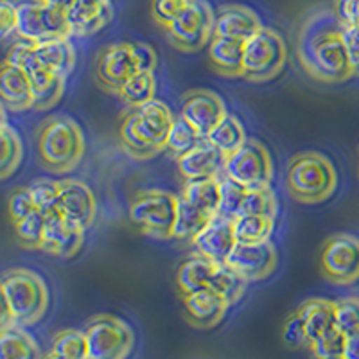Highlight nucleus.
I'll list each match as a JSON object with an SVG mask.
<instances>
[{"mask_svg":"<svg viewBox=\"0 0 359 359\" xmlns=\"http://www.w3.org/2000/svg\"><path fill=\"white\" fill-rule=\"evenodd\" d=\"M294 50L304 72L316 81L334 85L352 78L343 43V25L334 9H316L304 18Z\"/></svg>","mask_w":359,"mask_h":359,"instance_id":"obj_1","label":"nucleus"},{"mask_svg":"<svg viewBox=\"0 0 359 359\" xmlns=\"http://www.w3.org/2000/svg\"><path fill=\"white\" fill-rule=\"evenodd\" d=\"M175 121L171 108L160 99L130 108L118 123V142L133 160H151L168 146V135Z\"/></svg>","mask_w":359,"mask_h":359,"instance_id":"obj_2","label":"nucleus"},{"mask_svg":"<svg viewBox=\"0 0 359 359\" xmlns=\"http://www.w3.org/2000/svg\"><path fill=\"white\" fill-rule=\"evenodd\" d=\"M86 142L79 126L69 115H50L36 130V155L41 168L54 175L74 171L85 156Z\"/></svg>","mask_w":359,"mask_h":359,"instance_id":"obj_3","label":"nucleus"},{"mask_svg":"<svg viewBox=\"0 0 359 359\" xmlns=\"http://www.w3.org/2000/svg\"><path fill=\"white\" fill-rule=\"evenodd\" d=\"M286 189L298 203H323L338 189V172L334 163L322 153H297L287 162Z\"/></svg>","mask_w":359,"mask_h":359,"instance_id":"obj_4","label":"nucleus"},{"mask_svg":"<svg viewBox=\"0 0 359 359\" xmlns=\"http://www.w3.org/2000/svg\"><path fill=\"white\" fill-rule=\"evenodd\" d=\"M0 290L8 300L13 320L17 325H34L49 309V287L33 269H8L0 277Z\"/></svg>","mask_w":359,"mask_h":359,"instance_id":"obj_5","label":"nucleus"},{"mask_svg":"<svg viewBox=\"0 0 359 359\" xmlns=\"http://www.w3.org/2000/svg\"><path fill=\"white\" fill-rule=\"evenodd\" d=\"M178 212V196L162 189H146L133 196L130 221L142 236L156 241L172 239Z\"/></svg>","mask_w":359,"mask_h":359,"instance_id":"obj_6","label":"nucleus"},{"mask_svg":"<svg viewBox=\"0 0 359 359\" xmlns=\"http://www.w3.org/2000/svg\"><path fill=\"white\" fill-rule=\"evenodd\" d=\"M287 45L280 33L262 25L245 41L243 78L250 83H268L284 70L287 62Z\"/></svg>","mask_w":359,"mask_h":359,"instance_id":"obj_7","label":"nucleus"},{"mask_svg":"<svg viewBox=\"0 0 359 359\" xmlns=\"http://www.w3.org/2000/svg\"><path fill=\"white\" fill-rule=\"evenodd\" d=\"M6 62L20 67L27 74L31 90H33V110L43 111L50 110L62 101L65 94V79L57 74L50 72L38 62L34 53V43L25 40H18L9 47L4 57Z\"/></svg>","mask_w":359,"mask_h":359,"instance_id":"obj_8","label":"nucleus"},{"mask_svg":"<svg viewBox=\"0 0 359 359\" xmlns=\"http://www.w3.org/2000/svg\"><path fill=\"white\" fill-rule=\"evenodd\" d=\"M216 13L207 0H189L178 17L163 29L169 43L185 54L200 53L214 36Z\"/></svg>","mask_w":359,"mask_h":359,"instance_id":"obj_9","label":"nucleus"},{"mask_svg":"<svg viewBox=\"0 0 359 359\" xmlns=\"http://www.w3.org/2000/svg\"><path fill=\"white\" fill-rule=\"evenodd\" d=\"M223 175L245 189L271 187L275 168L271 153L255 139H246L233 153L226 155Z\"/></svg>","mask_w":359,"mask_h":359,"instance_id":"obj_10","label":"nucleus"},{"mask_svg":"<svg viewBox=\"0 0 359 359\" xmlns=\"http://www.w3.org/2000/svg\"><path fill=\"white\" fill-rule=\"evenodd\" d=\"M88 359H128L135 345L133 329L114 314H95L85 329Z\"/></svg>","mask_w":359,"mask_h":359,"instance_id":"obj_11","label":"nucleus"},{"mask_svg":"<svg viewBox=\"0 0 359 359\" xmlns=\"http://www.w3.org/2000/svg\"><path fill=\"white\" fill-rule=\"evenodd\" d=\"M17 11L18 40L40 43L53 38L70 36L67 13L53 8L45 0H22L17 4Z\"/></svg>","mask_w":359,"mask_h":359,"instance_id":"obj_12","label":"nucleus"},{"mask_svg":"<svg viewBox=\"0 0 359 359\" xmlns=\"http://www.w3.org/2000/svg\"><path fill=\"white\" fill-rule=\"evenodd\" d=\"M322 275L336 286H351L359 280V237L347 232L331 236L320 252Z\"/></svg>","mask_w":359,"mask_h":359,"instance_id":"obj_13","label":"nucleus"},{"mask_svg":"<svg viewBox=\"0 0 359 359\" xmlns=\"http://www.w3.org/2000/svg\"><path fill=\"white\" fill-rule=\"evenodd\" d=\"M139 72L135 62L133 45L128 41L108 43L97 50L92 65V76L102 92L118 95L124 83Z\"/></svg>","mask_w":359,"mask_h":359,"instance_id":"obj_14","label":"nucleus"},{"mask_svg":"<svg viewBox=\"0 0 359 359\" xmlns=\"http://www.w3.org/2000/svg\"><path fill=\"white\" fill-rule=\"evenodd\" d=\"M226 264L233 268L248 284L262 282L273 273L278 264V253L273 243H237Z\"/></svg>","mask_w":359,"mask_h":359,"instance_id":"obj_15","label":"nucleus"},{"mask_svg":"<svg viewBox=\"0 0 359 359\" xmlns=\"http://www.w3.org/2000/svg\"><path fill=\"white\" fill-rule=\"evenodd\" d=\"M226 104L223 97L212 90L192 88L185 92L182 99V117L191 124L198 133L207 139L208 133L224 118Z\"/></svg>","mask_w":359,"mask_h":359,"instance_id":"obj_16","label":"nucleus"},{"mask_svg":"<svg viewBox=\"0 0 359 359\" xmlns=\"http://www.w3.org/2000/svg\"><path fill=\"white\" fill-rule=\"evenodd\" d=\"M57 214L79 229H90L97 216V200H95L94 191L81 180H60Z\"/></svg>","mask_w":359,"mask_h":359,"instance_id":"obj_17","label":"nucleus"},{"mask_svg":"<svg viewBox=\"0 0 359 359\" xmlns=\"http://www.w3.org/2000/svg\"><path fill=\"white\" fill-rule=\"evenodd\" d=\"M191 245L194 248V253L210 259L216 264L226 262V259L230 257V253L233 252L237 245L236 232H233V219L217 214L194 237V241Z\"/></svg>","mask_w":359,"mask_h":359,"instance_id":"obj_18","label":"nucleus"},{"mask_svg":"<svg viewBox=\"0 0 359 359\" xmlns=\"http://www.w3.org/2000/svg\"><path fill=\"white\" fill-rule=\"evenodd\" d=\"M226 155L221 153L210 140L203 139L191 151L176 156V168L185 182L192 180L216 178L223 175Z\"/></svg>","mask_w":359,"mask_h":359,"instance_id":"obj_19","label":"nucleus"},{"mask_svg":"<svg viewBox=\"0 0 359 359\" xmlns=\"http://www.w3.org/2000/svg\"><path fill=\"white\" fill-rule=\"evenodd\" d=\"M86 230L70 224L57 212L45 216V232L41 252L49 253L53 257L70 259L81 250L85 243Z\"/></svg>","mask_w":359,"mask_h":359,"instance_id":"obj_20","label":"nucleus"},{"mask_svg":"<svg viewBox=\"0 0 359 359\" xmlns=\"http://www.w3.org/2000/svg\"><path fill=\"white\" fill-rule=\"evenodd\" d=\"M182 300H184L185 320L194 329H201V331L219 325L230 307V304L210 287L185 294Z\"/></svg>","mask_w":359,"mask_h":359,"instance_id":"obj_21","label":"nucleus"},{"mask_svg":"<svg viewBox=\"0 0 359 359\" xmlns=\"http://www.w3.org/2000/svg\"><path fill=\"white\" fill-rule=\"evenodd\" d=\"M262 27L261 17L252 8L243 4L221 6L214 20V36L230 38L245 43Z\"/></svg>","mask_w":359,"mask_h":359,"instance_id":"obj_22","label":"nucleus"},{"mask_svg":"<svg viewBox=\"0 0 359 359\" xmlns=\"http://www.w3.org/2000/svg\"><path fill=\"white\" fill-rule=\"evenodd\" d=\"M0 101L13 111L33 110V90L27 74L6 60L0 63Z\"/></svg>","mask_w":359,"mask_h":359,"instance_id":"obj_23","label":"nucleus"},{"mask_svg":"<svg viewBox=\"0 0 359 359\" xmlns=\"http://www.w3.org/2000/svg\"><path fill=\"white\" fill-rule=\"evenodd\" d=\"M67 20H69L70 36H92L114 20V4L111 0L101 6L74 4L72 9L67 13Z\"/></svg>","mask_w":359,"mask_h":359,"instance_id":"obj_24","label":"nucleus"},{"mask_svg":"<svg viewBox=\"0 0 359 359\" xmlns=\"http://www.w3.org/2000/svg\"><path fill=\"white\" fill-rule=\"evenodd\" d=\"M243 41L212 36L208 43V62L214 72L223 78H243Z\"/></svg>","mask_w":359,"mask_h":359,"instance_id":"obj_25","label":"nucleus"},{"mask_svg":"<svg viewBox=\"0 0 359 359\" xmlns=\"http://www.w3.org/2000/svg\"><path fill=\"white\" fill-rule=\"evenodd\" d=\"M34 53H36L38 62L50 72L67 78L76 67L78 56L74 49L70 36L53 38V40H45L40 43H34Z\"/></svg>","mask_w":359,"mask_h":359,"instance_id":"obj_26","label":"nucleus"},{"mask_svg":"<svg viewBox=\"0 0 359 359\" xmlns=\"http://www.w3.org/2000/svg\"><path fill=\"white\" fill-rule=\"evenodd\" d=\"M180 198L208 217L217 216L221 205V178H205V180H192L185 182Z\"/></svg>","mask_w":359,"mask_h":359,"instance_id":"obj_27","label":"nucleus"},{"mask_svg":"<svg viewBox=\"0 0 359 359\" xmlns=\"http://www.w3.org/2000/svg\"><path fill=\"white\" fill-rule=\"evenodd\" d=\"M214 268H216V262L203 257V255H198V253L182 262L178 266V271H176V287H178L180 297L208 287Z\"/></svg>","mask_w":359,"mask_h":359,"instance_id":"obj_28","label":"nucleus"},{"mask_svg":"<svg viewBox=\"0 0 359 359\" xmlns=\"http://www.w3.org/2000/svg\"><path fill=\"white\" fill-rule=\"evenodd\" d=\"M298 313L306 323L309 343L336 327V304L327 298H309L298 307Z\"/></svg>","mask_w":359,"mask_h":359,"instance_id":"obj_29","label":"nucleus"},{"mask_svg":"<svg viewBox=\"0 0 359 359\" xmlns=\"http://www.w3.org/2000/svg\"><path fill=\"white\" fill-rule=\"evenodd\" d=\"M0 359H43V354L25 327L11 325L0 331Z\"/></svg>","mask_w":359,"mask_h":359,"instance_id":"obj_30","label":"nucleus"},{"mask_svg":"<svg viewBox=\"0 0 359 359\" xmlns=\"http://www.w3.org/2000/svg\"><path fill=\"white\" fill-rule=\"evenodd\" d=\"M208 287L216 291L217 294H221L230 306H233V304H237L245 297L248 282L237 273L236 269L230 268L226 262H221V264H216V268H214Z\"/></svg>","mask_w":359,"mask_h":359,"instance_id":"obj_31","label":"nucleus"},{"mask_svg":"<svg viewBox=\"0 0 359 359\" xmlns=\"http://www.w3.org/2000/svg\"><path fill=\"white\" fill-rule=\"evenodd\" d=\"M24 158V144L15 128H0V182L17 172Z\"/></svg>","mask_w":359,"mask_h":359,"instance_id":"obj_32","label":"nucleus"},{"mask_svg":"<svg viewBox=\"0 0 359 359\" xmlns=\"http://www.w3.org/2000/svg\"><path fill=\"white\" fill-rule=\"evenodd\" d=\"M212 217L205 216L201 210L196 207H192L191 203L184 201L178 196V212H176V223L175 232H172V239L184 243H192L194 237L207 226L208 221Z\"/></svg>","mask_w":359,"mask_h":359,"instance_id":"obj_33","label":"nucleus"},{"mask_svg":"<svg viewBox=\"0 0 359 359\" xmlns=\"http://www.w3.org/2000/svg\"><path fill=\"white\" fill-rule=\"evenodd\" d=\"M246 139L248 137H246V130L243 123L230 114L224 115L223 121L207 137V140H210L224 155H230V153L236 151L237 147L245 144Z\"/></svg>","mask_w":359,"mask_h":359,"instance_id":"obj_34","label":"nucleus"},{"mask_svg":"<svg viewBox=\"0 0 359 359\" xmlns=\"http://www.w3.org/2000/svg\"><path fill=\"white\" fill-rule=\"evenodd\" d=\"M156 95L155 72H137L133 74L118 92V99L130 108L142 107L153 101Z\"/></svg>","mask_w":359,"mask_h":359,"instance_id":"obj_35","label":"nucleus"},{"mask_svg":"<svg viewBox=\"0 0 359 359\" xmlns=\"http://www.w3.org/2000/svg\"><path fill=\"white\" fill-rule=\"evenodd\" d=\"M275 230V217L237 216L233 219V232L237 243H264Z\"/></svg>","mask_w":359,"mask_h":359,"instance_id":"obj_36","label":"nucleus"},{"mask_svg":"<svg viewBox=\"0 0 359 359\" xmlns=\"http://www.w3.org/2000/svg\"><path fill=\"white\" fill-rule=\"evenodd\" d=\"M278 201L271 187L246 189L241 208L237 216H268L277 217Z\"/></svg>","mask_w":359,"mask_h":359,"instance_id":"obj_37","label":"nucleus"},{"mask_svg":"<svg viewBox=\"0 0 359 359\" xmlns=\"http://www.w3.org/2000/svg\"><path fill=\"white\" fill-rule=\"evenodd\" d=\"M15 229V237L17 243L25 250H40L41 243H43V232H45V216L40 210H34L33 214H29L22 221L13 224Z\"/></svg>","mask_w":359,"mask_h":359,"instance_id":"obj_38","label":"nucleus"},{"mask_svg":"<svg viewBox=\"0 0 359 359\" xmlns=\"http://www.w3.org/2000/svg\"><path fill=\"white\" fill-rule=\"evenodd\" d=\"M50 352L65 359H88V345H86L85 331L65 329L53 338Z\"/></svg>","mask_w":359,"mask_h":359,"instance_id":"obj_39","label":"nucleus"},{"mask_svg":"<svg viewBox=\"0 0 359 359\" xmlns=\"http://www.w3.org/2000/svg\"><path fill=\"white\" fill-rule=\"evenodd\" d=\"M201 140H203V137L180 115V117H175V121H172L165 149L175 153L176 156H182L184 153L191 151L194 146H198Z\"/></svg>","mask_w":359,"mask_h":359,"instance_id":"obj_40","label":"nucleus"},{"mask_svg":"<svg viewBox=\"0 0 359 359\" xmlns=\"http://www.w3.org/2000/svg\"><path fill=\"white\" fill-rule=\"evenodd\" d=\"M29 192L34 201L36 210L43 216L57 212V201H60V180L36 178L29 184Z\"/></svg>","mask_w":359,"mask_h":359,"instance_id":"obj_41","label":"nucleus"},{"mask_svg":"<svg viewBox=\"0 0 359 359\" xmlns=\"http://www.w3.org/2000/svg\"><path fill=\"white\" fill-rule=\"evenodd\" d=\"M343 348H345V334L334 327L313 339L307 351L311 352L313 359H343Z\"/></svg>","mask_w":359,"mask_h":359,"instance_id":"obj_42","label":"nucleus"},{"mask_svg":"<svg viewBox=\"0 0 359 359\" xmlns=\"http://www.w3.org/2000/svg\"><path fill=\"white\" fill-rule=\"evenodd\" d=\"M221 178V205H219V216L229 217V219H236L237 214H239V208H241L243 198L246 194V189L241 187L239 184L232 182L230 178H226L224 175L219 176Z\"/></svg>","mask_w":359,"mask_h":359,"instance_id":"obj_43","label":"nucleus"},{"mask_svg":"<svg viewBox=\"0 0 359 359\" xmlns=\"http://www.w3.org/2000/svg\"><path fill=\"white\" fill-rule=\"evenodd\" d=\"M336 304V329L343 334L359 331V298H341Z\"/></svg>","mask_w":359,"mask_h":359,"instance_id":"obj_44","label":"nucleus"},{"mask_svg":"<svg viewBox=\"0 0 359 359\" xmlns=\"http://www.w3.org/2000/svg\"><path fill=\"white\" fill-rule=\"evenodd\" d=\"M282 341L286 343V347L293 348H307L309 347V338H307L306 323L298 311L291 313L282 327Z\"/></svg>","mask_w":359,"mask_h":359,"instance_id":"obj_45","label":"nucleus"},{"mask_svg":"<svg viewBox=\"0 0 359 359\" xmlns=\"http://www.w3.org/2000/svg\"><path fill=\"white\" fill-rule=\"evenodd\" d=\"M34 210H36V207H34V201L27 187L15 189L11 192V196L8 200V214L13 224L27 217L29 214H33Z\"/></svg>","mask_w":359,"mask_h":359,"instance_id":"obj_46","label":"nucleus"},{"mask_svg":"<svg viewBox=\"0 0 359 359\" xmlns=\"http://www.w3.org/2000/svg\"><path fill=\"white\" fill-rule=\"evenodd\" d=\"M189 0H151V17L162 29L168 27L180 13L184 11Z\"/></svg>","mask_w":359,"mask_h":359,"instance_id":"obj_47","label":"nucleus"},{"mask_svg":"<svg viewBox=\"0 0 359 359\" xmlns=\"http://www.w3.org/2000/svg\"><path fill=\"white\" fill-rule=\"evenodd\" d=\"M343 43L347 53L348 65L352 70V78H359V27L343 25Z\"/></svg>","mask_w":359,"mask_h":359,"instance_id":"obj_48","label":"nucleus"},{"mask_svg":"<svg viewBox=\"0 0 359 359\" xmlns=\"http://www.w3.org/2000/svg\"><path fill=\"white\" fill-rule=\"evenodd\" d=\"M133 54L139 72H155L158 67V54L151 45L142 43V41H133Z\"/></svg>","mask_w":359,"mask_h":359,"instance_id":"obj_49","label":"nucleus"},{"mask_svg":"<svg viewBox=\"0 0 359 359\" xmlns=\"http://www.w3.org/2000/svg\"><path fill=\"white\" fill-rule=\"evenodd\" d=\"M18 11L15 2H0V41L17 34Z\"/></svg>","mask_w":359,"mask_h":359,"instance_id":"obj_50","label":"nucleus"},{"mask_svg":"<svg viewBox=\"0 0 359 359\" xmlns=\"http://www.w3.org/2000/svg\"><path fill=\"white\" fill-rule=\"evenodd\" d=\"M334 13L341 25L359 27V0H334Z\"/></svg>","mask_w":359,"mask_h":359,"instance_id":"obj_51","label":"nucleus"},{"mask_svg":"<svg viewBox=\"0 0 359 359\" xmlns=\"http://www.w3.org/2000/svg\"><path fill=\"white\" fill-rule=\"evenodd\" d=\"M343 359H359V331L345 336Z\"/></svg>","mask_w":359,"mask_h":359,"instance_id":"obj_52","label":"nucleus"},{"mask_svg":"<svg viewBox=\"0 0 359 359\" xmlns=\"http://www.w3.org/2000/svg\"><path fill=\"white\" fill-rule=\"evenodd\" d=\"M11 325H17V323H15V320H13V314L8 306V300H6L2 290H0V331H4V329H8V327Z\"/></svg>","mask_w":359,"mask_h":359,"instance_id":"obj_53","label":"nucleus"},{"mask_svg":"<svg viewBox=\"0 0 359 359\" xmlns=\"http://www.w3.org/2000/svg\"><path fill=\"white\" fill-rule=\"evenodd\" d=\"M45 2L63 13H69L72 9V6L76 4V0H45Z\"/></svg>","mask_w":359,"mask_h":359,"instance_id":"obj_54","label":"nucleus"},{"mask_svg":"<svg viewBox=\"0 0 359 359\" xmlns=\"http://www.w3.org/2000/svg\"><path fill=\"white\" fill-rule=\"evenodd\" d=\"M8 108H6V104L2 101H0V128L8 126Z\"/></svg>","mask_w":359,"mask_h":359,"instance_id":"obj_55","label":"nucleus"},{"mask_svg":"<svg viewBox=\"0 0 359 359\" xmlns=\"http://www.w3.org/2000/svg\"><path fill=\"white\" fill-rule=\"evenodd\" d=\"M104 2H110V0H76L78 6H101Z\"/></svg>","mask_w":359,"mask_h":359,"instance_id":"obj_56","label":"nucleus"},{"mask_svg":"<svg viewBox=\"0 0 359 359\" xmlns=\"http://www.w3.org/2000/svg\"><path fill=\"white\" fill-rule=\"evenodd\" d=\"M43 359H65V358H62V355H57V354H54V352H49V354L45 355Z\"/></svg>","mask_w":359,"mask_h":359,"instance_id":"obj_57","label":"nucleus"},{"mask_svg":"<svg viewBox=\"0 0 359 359\" xmlns=\"http://www.w3.org/2000/svg\"><path fill=\"white\" fill-rule=\"evenodd\" d=\"M0 2H15V4H18V0H0Z\"/></svg>","mask_w":359,"mask_h":359,"instance_id":"obj_58","label":"nucleus"}]
</instances>
